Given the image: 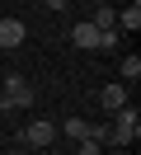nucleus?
Returning <instances> with one entry per match:
<instances>
[{
	"instance_id": "2eb2a0df",
	"label": "nucleus",
	"mask_w": 141,
	"mask_h": 155,
	"mask_svg": "<svg viewBox=\"0 0 141 155\" xmlns=\"http://www.w3.org/2000/svg\"><path fill=\"white\" fill-rule=\"evenodd\" d=\"M108 155H122V150H108Z\"/></svg>"
},
{
	"instance_id": "6e6552de",
	"label": "nucleus",
	"mask_w": 141,
	"mask_h": 155,
	"mask_svg": "<svg viewBox=\"0 0 141 155\" xmlns=\"http://www.w3.org/2000/svg\"><path fill=\"white\" fill-rule=\"evenodd\" d=\"M118 28H122V33H136V28H141V5H127V10L118 14Z\"/></svg>"
},
{
	"instance_id": "ddd939ff",
	"label": "nucleus",
	"mask_w": 141,
	"mask_h": 155,
	"mask_svg": "<svg viewBox=\"0 0 141 155\" xmlns=\"http://www.w3.org/2000/svg\"><path fill=\"white\" fill-rule=\"evenodd\" d=\"M9 155H28V150H9Z\"/></svg>"
},
{
	"instance_id": "1a4fd4ad",
	"label": "nucleus",
	"mask_w": 141,
	"mask_h": 155,
	"mask_svg": "<svg viewBox=\"0 0 141 155\" xmlns=\"http://www.w3.org/2000/svg\"><path fill=\"white\" fill-rule=\"evenodd\" d=\"M118 75H122V85H136V80H141V57H122Z\"/></svg>"
},
{
	"instance_id": "0eeeda50",
	"label": "nucleus",
	"mask_w": 141,
	"mask_h": 155,
	"mask_svg": "<svg viewBox=\"0 0 141 155\" xmlns=\"http://www.w3.org/2000/svg\"><path fill=\"white\" fill-rule=\"evenodd\" d=\"M94 28H103V33H108V28H118V10H113V5H94Z\"/></svg>"
},
{
	"instance_id": "9d476101",
	"label": "nucleus",
	"mask_w": 141,
	"mask_h": 155,
	"mask_svg": "<svg viewBox=\"0 0 141 155\" xmlns=\"http://www.w3.org/2000/svg\"><path fill=\"white\" fill-rule=\"evenodd\" d=\"M66 136L71 141H85L89 136V117H66Z\"/></svg>"
},
{
	"instance_id": "39448f33",
	"label": "nucleus",
	"mask_w": 141,
	"mask_h": 155,
	"mask_svg": "<svg viewBox=\"0 0 141 155\" xmlns=\"http://www.w3.org/2000/svg\"><path fill=\"white\" fill-rule=\"evenodd\" d=\"M122 104H127V85H122V80H113V85L99 89V108H103V113H118Z\"/></svg>"
},
{
	"instance_id": "423d86ee",
	"label": "nucleus",
	"mask_w": 141,
	"mask_h": 155,
	"mask_svg": "<svg viewBox=\"0 0 141 155\" xmlns=\"http://www.w3.org/2000/svg\"><path fill=\"white\" fill-rule=\"evenodd\" d=\"M24 38H28L24 19H0V47H5V52H14V47H19Z\"/></svg>"
},
{
	"instance_id": "f257e3e1",
	"label": "nucleus",
	"mask_w": 141,
	"mask_h": 155,
	"mask_svg": "<svg viewBox=\"0 0 141 155\" xmlns=\"http://www.w3.org/2000/svg\"><path fill=\"white\" fill-rule=\"evenodd\" d=\"M71 42H75V47H99V52H108V47H118V28L103 33V28H94V24L85 19V24L71 28Z\"/></svg>"
},
{
	"instance_id": "9b49d317",
	"label": "nucleus",
	"mask_w": 141,
	"mask_h": 155,
	"mask_svg": "<svg viewBox=\"0 0 141 155\" xmlns=\"http://www.w3.org/2000/svg\"><path fill=\"white\" fill-rule=\"evenodd\" d=\"M75 155H103V146L94 136H85V141H75Z\"/></svg>"
},
{
	"instance_id": "4468645a",
	"label": "nucleus",
	"mask_w": 141,
	"mask_h": 155,
	"mask_svg": "<svg viewBox=\"0 0 141 155\" xmlns=\"http://www.w3.org/2000/svg\"><path fill=\"white\" fill-rule=\"evenodd\" d=\"M94 5H108V0H94Z\"/></svg>"
},
{
	"instance_id": "f03ea898",
	"label": "nucleus",
	"mask_w": 141,
	"mask_h": 155,
	"mask_svg": "<svg viewBox=\"0 0 141 155\" xmlns=\"http://www.w3.org/2000/svg\"><path fill=\"white\" fill-rule=\"evenodd\" d=\"M136 136H141V117H136V108H132V104H122L118 117H113V141H108V146H118V150H122V146H132Z\"/></svg>"
},
{
	"instance_id": "f8f14e48",
	"label": "nucleus",
	"mask_w": 141,
	"mask_h": 155,
	"mask_svg": "<svg viewBox=\"0 0 141 155\" xmlns=\"http://www.w3.org/2000/svg\"><path fill=\"white\" fill-rule=\"evenodd\" d=\"M42 5H47V10H52V14H61L66 5H71V0H42Z\"/></svg>"
},
{
	"instance_id": "7ed1b4c3",
	"label": "nucleus",
	"mask_w": 141,
	"mask_h": 155,
	"mask_svg": "<svg viewBox=\"0 0 141 155\" xmlns=\"http://www.w3.org/2000/svg\"><path fill=\"white\" fill-rule=\"evenodd\" d=\"M33 104V85H28L24 75H5V89H0V108L5 113H14V108H28Z\"/></svg>"
},
{
	"instance_id": "20e7f679",
	"label": "nucleus",
	"mask_w": 141,
	"mask_h": 155,
	"mask_svg": "<svg viewBox=\"0 0 141 155\" xmlns=\"http://www.w3.org/2000/svg\"><path fill=\"white\" fill-rule=\"evenodd\" d=\"M52 141H56V127H52V122H42V117L24 127V146H33V150H42V146H52Z\"/></svg>"
}]
</instances>
